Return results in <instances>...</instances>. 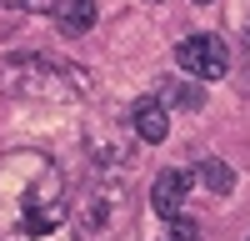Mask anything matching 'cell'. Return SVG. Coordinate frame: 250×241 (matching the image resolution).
<instances>
[{"instance_id":"obj_1","label":"cell","mask_w":250,"mask_h":241,"mask_svg":"<svg viewBox=\"0 0 250 241\" xmlns=\"http://www.w3.org/2000/svg\"><path fill=\"white\" fill-rule=\"evenodd\" d=\"M0 211H5V241H65L70 206L55 161L40 151H15L0 161Z\"/></svg>"},{"instance_id":"obj_2","label":"cell","mask_w":250,"mask_h":241,"mask_svg":"<svg viewBox=\"0 0 250 241\" xmlns=\"http://www.w3.org/2000/svg\"><path fill=\"white\" fill-rule=\"evenodd\" d=\"M125 221V166L105 161L90 176V196L80 206V236L85 241H110Z\"/></svg>"},{"instance_id":"obj_3","label":"cell","mask_w":250,"mask_h":241,"mask_svg":"<svg viewBox=\"0 0 250 241\" xmlns=\"http://www.w3.org/2000/svg\"><path fill=\"white\" fill-rule=\"evenodd\" d=\"M0 80L10 96H80L85 91V75L45 66L40 55H15L10 66H0Z\"/></svg>"},{"instance_id":"obj_4","label":"cell","mask_w":250,"mask_h":241,"mask_svg":"<svg viewBox=\"0 0 250 241\" xmlns=\"http://www.w3.org/2000/svg\"><path fill=\"white\" fill-rule=\"evenodd\" d=\"M175 66L195 80H220L230 71V50H225L220 35H185L175 46Z\"/></svg>"},{"instance_id":"obj_5","label":"cell","mask_w":250,"mask_h":241,"mask_svg":"<svg viewBox=\"0 0 250 241\" xmlns=\"http://www.w3.org/2000/svg\"><path fill=\"white\" fill-rule=\"evenodd\" d=\"M190 171H160L155 176V186H150V211L160 216V221H170V216H180L185 211V196H190Z\"/></svg>"},{"instance_id":"obj_6","label":"cell","mask_w":250,"mask_h":241,"mask_svg":"<svg viewBox=\"0 0 250 241\" xmlns=\"http://www.w3.org/2000/svg\"><path fill=\"white\" fill-rule=\"evenodd\" d=\"M130 131H135L140 141H150V146H155V141L170 136V111H165L155 96H150V100H135V106H130Z\"/></svg>"},{"instance_id":"obj_7","label":"cell","mask_w":250,"mask_h":241,"mask_svg":"<svg viewBox=\"0 0 250 241\" xmlns=\"http://www.w3.org/2000/svg\"><path fill=\"white\" fill-rule=\"evenodd\" d=\"M50 20L60 35H85L95 25V0H55L50 5Z\"/></svg>"},{"instance_id":"obj_8","label":"cell","mask_w":250,"mask_h":241,"mask_svg":"<svg viewBox=\"0 0 250 241\" xmlns=\"http://www.w3.org/2000/svg\"><path fill=\"white\" fill-rule=\"evenodd\" d=\"M195 181H200L210 196H230V191H235V171L225 166L220 156H205L200 166H195Z\"/></svg>"},{"instance_id":"obj_9","label":"cell","mask_w":250,"mask_h":241,"mask_svg":"<svg viewBox=\"0 0 250 241\" xmlns=\"http://www.w3.org/2000/svg\"><path fill=\"white\" fill-rule=\"evenodd\" d=\"M170 241H200V226L185 216H170Z\"/></svg>"},{"instance_id":"obj_10","label":"cell","mask_w":250,"mask_h":241,"mask_svg":"<svg viewBox=\"0 0 250 241\" xmlns=\"http://www.w3.org/2000/svg\"><path fill=\"white\" fill-rule=\"evenodd\" d=\"M170 91H175L180 106H200V91H190V86H170Z\"/></svg>"},{"instance_id":"obj_11","label":"cell","mask_w":250,"mask_h":241,"mask_svg":"<svg viewBox=\"0 0 250 241\" xmlns=\"http://www.w3.org/2000/svg\"><path fill=\"white\" fill-rule=\"evenodd\" d=\"M5 10H30V5H40V0H0Z\"/></svg>"},{"instance_id":"obj_12","label":"cell","mask_w":250,"mask_h":241,"mask_svg":"<svg viewBox=\"0 0 250 241\" xmlns=\"http://www.w3.org/2000/svg\"><path fill=\"white\" fill-rule=\"evenodd\" d=\"M240 30H245V40H250V0L240 5Z\"/></svg>"},{"instance_id":"obj_13","label":"cell","mask_w":250,"mask_h":241,"mask_svg":"<svg viewBox=\"0 0 250 241\" xmlns=\"http://www.w3.org/2000/svg\"><path fill=\"white\" fill-rule=\"evenodd\" d=\"M195 5H210V0H195Z\"/></svg>"}]
</instances>
